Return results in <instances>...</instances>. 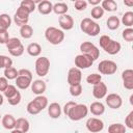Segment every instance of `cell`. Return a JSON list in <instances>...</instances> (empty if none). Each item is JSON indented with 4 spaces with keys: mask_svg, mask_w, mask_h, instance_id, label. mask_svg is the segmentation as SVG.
Listing matches in <instances>:
<instances>
[{
    "mask_svg": "<svg viewBox=\"0 0 133 133\" xmlns=\"http://www.w3.org/2000/svg\"><path fill=\"white\" fill-rule=\"evenodd\" d=\"M50 70V60L46 56H41L35 60V73L38 77H45Z\"/></svg>",
    "mask_w": 133,
    "mask_h": 133,
    "instance_id": "5",
    "label": "cell"
},
{
    "mask_svg": "<svg viewBox=\"0 0 133 133\" xmlns=\"http://www.w3.org/2000/svg\"><path fill=\"white\" fill-rule=\"evenodd\" d=\"M102 81V75L100 74H97V73H92V74H89L87 77H86V82L90 85H96L98 83H100Z\"/></svg>",
    "mask_w": 133,
    "mask_h": 133,
    "instance_id": "35",
    "label": "cell"
},
{
    "mask_svg": "<svg viewBox=\"0 0 133 133\" xmlns=\"http://www.w3.org/2000/svg\"><path fill=\"white\" fill-rule=\"evenodd\" d=\"M26 51H27V53H28L30 56H32V57H37V56H39L41 53H42V47H41V45L37 44V43H31V44H29V45L27 46Z\"/></svg>",
    "mask_w": 133,
    "mask_h": 133,
    "instance_id": "23",
    "label": "cell"
},
{
    "mask_svg": "<svg viewBox=\"0 0 133 133\" xmlns=\"http://www.w3.org/2000/svg\"><path fill=\"white\" fill-rule=\"evenodd\" d=\"M11 18L7 14L0 15V31H6L11 25Z\"/></svg>",
    "mask_w": 133,
    "mask_h": 133,
    "instance_id": "24",
    "label": "cell"
},
{
    "mask_svg": "<svg viewBox=\"0 0 133 133\" xmlns=\"http://www.w3.org/2000/svg\"><path fill=\"white\" fill-rule=\"evenodd\" d=\"M3 102H4V96L0 94V106L3 104Z\"/></svg>",
    "mask_w": 133,
    "mask_h": 133,
    "instance_id": "53",
    "label": "cell"
},
{
    "mask_svg": "<svg viewBox=\"0 0 133 133\" xmlns=\"http://www.w3.org/2000/svg\"><path fill=\"white\" fill-rule=\"evenodd\" d=\"M20 35L25 39L30 38L33 35V28L28 24L20 27Z\"/></svg>",
    "mask_w": 133,
    "mask_h": 133,
    "instance_id": "31",
    "label": "cell"
},
{
    "mask_svg": "<svg viewBox=\"0 0 133 133\" xmlns=\"http://www.w3.org/2000/svg\"><path fill=\"white\" fill-rule=\"evenodd\" d=\"M106 105L111 109H118L123 105V99L118 94H108L105 97Z\"/></svg>",
    "mask_w": 133,
    "mask_h": 133,
    "instance_id": "10",
    "label": "cell"
},
{
    "mask_svg": "<svg viewBox=\"0 0 133 133\" xmlns=\"http://www.w3.org/2000/svg\"><path fill=\"white\" fill-rule=\"evenodd\" d=\"M121 49H122V45L118 42H116L114 39H111L103 50L109 55H115L121 51Z\"/></svg>",
    "mask_w": 133,
    "mask_h": 133,
    "instance_id": "19",
    "label": "cell"
},
{
    "mask_svg": "<svg viewBox=\"0 0 133 133\" xmlns=\"http://www.w3.org/2000/svg\"><path fill=\"white\" fill-rule=\"evenodd\" d=\"M121 25V20L116 16H110L106 21V26L110 30H116Z\"/></svg>",
    "mask_w": 133,
    "mask_h": 133,
    "instance_id": "28",
    "label": "cell"
},
{
    "mask_svg": "<svg viewBox=\"0 0 133 133\" xmlns=\"http://www.w3.org/2000/svg\"><path fill=\"white\" fill-rule=\"evenodd\" d=\"M77 103L76 102H74V101H69V102H66L65 104H64V106L62 107V113L64 114V115H68V113H69V111L71 110V108L73 107V106H75Z\"/></svg>",
    "mask_w": 133,
    "mask_h": 133,
    "instance_id": "47",
    "label": "cell"
},
{
    "mask_svg": "<svg viewBox=\"0 0 133 133\" xmlns=\"http://www.w3.org/2000/svg\"><path fill=\"white\" fill-rule=\"evenodd\" d=\"M26 110L29 114L31 115H36L41 112V109L35 105V103L33 101H30L28 104H27V107H26Z\"/></svg>",
    "mask_w": 133,
    "mask_h": 133,
    "instance_id": "39",
    "label": "cell"
},
{
    "mask_svg": "<svg viewBox=\"0 0 133 133\" xmlns=\"http://www.w3.org/2000/svg\"><path fill=\"white\" fill-rule=\"evenodd\" d=\"M80 29L89 36H97L101 31L100 25L90 18H84L80 22Z\"/></svg>",
    "mask_w": 133,
    "mask_h": 133,
    "instance_id": "2",
    "label": "cell"
},
{
    "mask_svg": "<svg viewBox=\"0 0 133 133\" xmlns=\"http://www.w3.org/2000/svg\"><path fill=\"white\" fill-rule=\"evenodd\" d=\"M90 5H94V6H97V5H100L101 3V0H88V2Z\"/></svg>",
    "mask_w": 133,
    "mask_h": 133,
    "instance_id": "51",
    "label": "cell"
},
{
    "mask_svg": "<svg viewBox=\"0 0 133 133\" xmlns=\"http://www.w3.org/2000/svg\"><path fill=\"white\" fill-rule=\"evenodd\" d=\"M32 79L24 77V76H18L16 79V87L20 89H27L31 85Z\"/></svg>",
    "mask_w": 133,
    "mask_h": 133,
    "instance_id": "22",
    "label": "cell"
},
{
    "mask_svg": "<svg viewBox=\"0 0 133 133\" xmlns=\"http://www.w3.org/2000/svg\"><path fill=\"white\" fill-rule=\"evenodd\" d=\"M8 80L5 77H0V91H4L8 86Z\"/></svg>",
    "mask_w": 133,
    "mask_h": 133,
    "instance_id": "49",
    "label": "cell"
},
{
    "mask_svg": "<svg viewBox=\"0 0 133 133\" xmlns=\"http://www.w3.org/2000/svg\"><path fill=\"white\" fill-rule=\"evenodd\" d=\"M122 36L126 42L131 43L133 41V29L132 28H126L122 32Z\"/></svg>",
    "mask_w": 133,
    "mask_h": 133,
    "instance_id": "41",
    "label": "cell"
},
{
    "mask_svg": "<svg viewBox=\"0 0 133 133\" xmlns=\"http://www.w3.org/2000/svg\"><path fill=\"white\" fill-rule=\"evenodd\" d=\"M32 101H33V102L35 103V105L41 109V111H42V110H44L45 108H47V107H48V105H49L48 98H47L46 96H44V95L36 96Z\"/></svg>",
    "mask_w": 133,
    "mask_h": 133,
    "instance_id": "26",
    "label": "cell"
},
{
    "mask_svg": "<svg viewBox=\"0 0 133 133\" xmlns=\"http://www.w3.org/2000/svg\"><path fill=\"white\" fill-rule=\"evenodd\" d=\"M17 92H18V89H17L16 85H11V84H9V85L7 86V88L3 91V96H4L6 99H9V98L14 97Z\"/></svg>",
    "mask_w": 133,
    "mask_h": 133,
    "instance_id": "40",
    "label": "cell"
},
{
    "mask_svg": "<svg viewBox=\"0 0 133 133\" xmlns=\"http://www.w3.org/2000/svg\"><path fill=\"white\" fill-rule=\"evenodd\" d=\"M75 66L79 70H85V69H88L94 63V60L90 56L88 55H85V54H78L76 57H75Z\"/></svg>",
    "mask_w": 133,
    "mask_h": 133,
    "instance_id": "9",
    "label": "cell"
},
{
    "mask_svg": "<svg viewBox=\"0 0 133 133\" xmlns=\"http://www.w3.org/2000/svg\"><path fill=\"white\" fill-rule=\"evenodd\" d=\"M9 133H22V132H21V131H19V130H17V129H12Z\"/></svg>",
    "mask_w": 133,
    "mask_h": 133,
    "instance_id": "54",
    "label": "cell"
},
{
    "mask_svg": "<svg viewBox=\"0 0 133 133\" xmlns=\"http://www.w3.org/2000/svg\"><path fill=\"white\" fill-rule=\"evenodd\" d=\"M20 45H22V43H21V41L18 37H9L8 41L5 44V46H6V48H7L8 51L9 50H12V49H15L17 47H19Z\"/></svg>",
    "mask_w": 133,
    "mask_h": 133,
    "instance_id": "36",
    "label": "cell"
},
{
    "mask_svg": "<svg viewBox=\"0 0 133 133\" xmlns=\"http://www.w3.org/2000/svg\"><path fill=\"white\" fill-rule=\"evenodd\" d=\"M122 80H123L124 87L128 90H132L133 89V70L127 69V70L123 71Z\"/></svg>",
    "mask_w": 133,
    "mask_h": 133,
    "instance_id": "13",
    "label": "cell"
},
{
    "mask_svg": "<svg viewBox=\"0 0 133 133\" xmlns=\"http://www.w3.org/2000/svg\"><path fill=\"white\" fill-rule=\"evenodd\" d=\"M19 76H24V77L32 79V73L28 69H21V70H19Z\"/></svg>",
    "mask_w": 133,
    "mask_h": 133,
    "instance_id": "50",
    "label": "cell"
},
{
    "mask_svg": "<svg viewBox=\"0 0 133 133\" xmlns=\"http://www.w3.org/2000/svg\"><path fill=\"white\" fill-rule=\"evenodd\" d=\"M21 100H22V96H21L20 91H18V92H17V94H16L14 97H11V98L7 99L8 104H9V105H11V106L19 105V104H20V102H21Z\"/></svg>",
    "mask_w": 133,
    "mask_h": 133,
    "instance_id": "44",
    "label": "cell"
},
{
    "mask_svg": "<svg viewBox=\"0 0 133 133\" xmlns=\"http://www.w3.org/2000/svg\"><path fill=\"white\" fill-rule=\"evenodd\" d=\"M45 38L51 45H59L64 39V32L54 26H49L45 30Z\"/></svg>",
    "mask_w": 133,
    "mask_h": 133,
    "instance_id": "1",
    "label": "cell"
},
{
    "mask_svg": "<svg viewBox=\"0 0 133 133\" xmlns=\"http://www.w3.org/2000/svg\"><path fill=\"white\" fill-rule=\"evenodd\" d=\"M124 4L131 7V6H133V0H131V1H124Z\"/></svg>",
    "mask_w": 133,
    "mask_h": 133,
    "instance_id": "52",
    "label": "cell"
},
{
    "mask_svg": "<svg viewBox=\"0 0 133 133\" xmlns=\"http://www.w3.org/2000/svg\"><path fill=\"white\" fill-rule=\"evenodd\" d=\"M19 76V70H17L14 66L4 69V77L7 80H16L17 77Z\"/></svg>",
    "mask_w": 133,
    "mask_h": 133,
    "instance_id": "32",
    "label": "cell"
},
{
    "mask_svg": "<svg viewBox=\"0 0 133 133\" xmlns=\"http://www.w3.org/2000/svg\"><path fill=\"white\" fill-rule=\"evenodd\" d=\"M110 41H111V38H110V36H109V35H105V34H104V35H101V37H100V39H99L100 47H101L102 49H104Z\"/></svg>",
    "mask_w": 133,
    "mask_h": 133,
    "instance_id": "46",
    "label": "cell"
},
{
    "mask_svg": "<svg viewBox=\"0 0 133 133\" xmlns=\"http://www.w3.org/2000/svg\"><path fill=\"white\" fill-rule=\"evenodd\" d=\"M101 7L104 11H115L117 9V3L114 0H103L101 2Z\"/></svg>",
    "mask_w": 133,
    "mask_h": 133,
    "instance_id": "27",
    "label": "cell"
},
{
    "mask_svg": "<svg viewBox=\"0 0 133 133\" xmlns=\"http://www.w3.org/2000/svg\"><path fill=\"white\" fill-rule=\"evenodd\" d=\"M36 8H37V10L41 15L47 16V15H49L53 11V4L49 0H43V1L37 2Z\"/></svg>",
    "mask_w": 133,
    "mask_h": 133,
    "instance_id": "16",
    "label": "cell"
},
{
    "mask_svg": "<svg viewBox=\"0 0 133 133\" xmlns=\"http://www.w3.org/2000/svg\"><path fill=\"white\" fill-rule=\"evenodd\" d=\"M1 118H2V116H1V113H0V121H1Z\"/></svg>",
    "mask_w": 133,
    "mask_h": 133,
    "instance_id": "55",
    "label": "cell"
},
{
    "mask_svg": "<svg viewBox=\"0 0 133 133\" xmlns=\"http://www.w3.org/2000/svg\"><path fill=\"white\" fill-rule=\"evenodd\" d=\"M85 127L90 133H99L104 129V122L98 117H89L85 123Z\"/></svg>",
    "mask_w": 133,
    "mask_h": 133,
    "instance_id": "7",
    "label": "cell"
},
{
    "mask_svg": "<svg viewBox=\"0 0 133 133\" xmlns=\"http://www.w3.org/2000/svg\"><path fill=\"white\" fill-rule=\"evenodd\" d=\"M15 129L21 131L22 133H27L30 129V124L29 121L25 117H19L16 119V126Z\"/></svg>",
    "mask_w": 133,
    "mask_h": 133,
    "instance_id": "21",
    "label": "cell"
},
{
    "mask_svg": "<svg viewBox=\"0 0 133 133\" xmlns=\"http://www.w3.org/2000/svg\"><path fill=\"white\" fill-rule=\"evenodd\" d=\"M88 111H90V113L95 116H101L105 112V105L99 101L92 102L88 108Z\"/></svg>",
    "mask_w": 133,
    "mask_h": 133,
    "instance_id": "18",
    "label": "cell"
},
{
    "mask_svg": "<svg viewBox=\"0 0 133 133\" xmlns=\"http://www.w3.org/2000/svg\"><path fill=\"white\" fill-rule=\"evenodd\" d=\"M88 114V107L85 104H76L71 108L68 113V117L73 122H78L87 116Z\"/></svg>",
    "mask_w": 133,
    "mask_h": 133,
    "instance_id": "3",
    "label": "cell"
},
{
    "mask_svg": "<svg viewBox=\"0 0 133 133\" xmlns=\"http://www.w3.org/2000/svg\"><path fill=\"white\" fill-rule=\"evenodd\" d=\"M47 108H48V114H49V116L51 118L55 119V118L60 117V115L62 113V108H61V106L58 103L53 102L50 105H48Z\"/></svg>",
    "mask_w": 133,
    "mask_h": 133,
    "instance_id": "17",
    "label": "cell"
},
{
    "mask_svg": "<svg viewBox=\"0 0 133 133\" xmlns=\"http://www.w3.org/2000/svg\"><path fill=\"white\" fill-rule=\"evenodd\" d=\"M126 127L125 125L121 123H114L109 125L108 127V133H126Z\"/></svg>",
    "mask_w": 133,
    "mask_h": 133,
    "instance_id": "30",
    "label": "cell"
},
{
    "mask_svg": "<svg viewBox=\"0 0 133 133\" xmlns=\"http://www.w3.org/2000/svg\"><path fill=\"white\" fill-rule=\"evenodd\" d=\"M12 66V59L6 55H0V69H7Z\"/></svg>",
    "mask_w": 133,
    "mask_h": 133,
    "instance_id": "37",
    "label": "cell"
},
{
    "mask_svg": "<svg viewBox=\"0 0 133 133\" xmlns=\"http://www.w3.org/2000/svg\"><path fill=\"white\" fill-rule=\"evenodd\" d=\"M30 87H31V90H32V92H33L34 95L41 96V95H44V92L46 91V89H47V84H46V82H45L44 80H42V79H36V80H34V81L31 82Z\"/></svg>",
    "mask_w": 133,
    "mask_h": 133,
    "instance_id": "15",
    "label": "cell"
},
{
    "mask_svg": "<svg viewBox=\"0 0 133 133\" xmlns=\"http://www.w3.org/2000/svg\"><path fill=\"white\" fill-rule=\"evenodd\" d=\"M125 127L129 129H133V110L128 113V115L125 118Z\"/></svg>",
    "mask_w": 133,
    "mask_h": 133,
    "instance_id": "45",
    "label": "cell"
},
{
    "mask_svg": "<svg viewBox=\"0 0 133 133\" xmlns=\"http://www.w3.org/2000/svg\"><path fill=\"white\" fill-rule=\"evenodd\" d=\"M107 92H108L107 85L102 81L100 83L94 85V87H92V96L98 100L105 98L107 96Z\"/></svg>",
    "mask_w": 133,
    "mask_h": 133,
    "instance_id": "14",
    "label": "cell"
},
{
    "mask_svg": "<svg viewBox=\"0 0 133 133\" xmlns=\"http://www.w3.org/2000/svg\"><path fill=\"white\" fill-rule=\"evenodd\" d=\"M69 90H70L71 96H73V97H79L82 94V91H83V87H82L81 83L80 84H76V85H70Z\"/></svg>",
    "mask_w": 133,
    "mask_h": 133,
    "instance_id": "38",
    "label": "cell"
},
{
    "mask_svg": "<svg viewBox=\"0 0 133 133\" xmlns=\"http://www.w3.org/2000/svg\"><path fill=\"white\" fill-rule=\"evenodd\" d=\"M24 51H25L24 46H23V45H20L19 47L15 48V49H12V50H9L8 52H9V54H10L11 56H14V57H20V56L23 55Z\"/></svg>",
    "mask_w": 133,
    "mask_h": 133,
    "instance_id": "43",
    "label": "cell"
},
{
    "mask_svg": "<svg viewBox=\"0 0 133 133\" xmlns=\"http://www.w3.org/2000/svg\"><path fill=\"white\" fill-rule=\"evenodd\" d=\"M68 10H69V6L64 2H58V3L53 4V12L58 16L65 15L68 12Z\"/></svg>",
    "mask_w": 133,
    "mask_h": 133,
    "instance_id": "25",
    "label": "cell"
},
{
    "mask_svg": "<svg viewBox=\"0 0 133 133\" xmlns=\"http://www.w3.org/2000/svg\"><path fill=\"white\" fill-rule=\"evenodd\" d=\"M29 15L30 14L27 10H25L24 8L19 6L17 8V11L14 15V22L16 23V25H18L20 27L27 25L28 21H29Z\"/></svg>",
    "mask_w": 133,
    "mask_h": 133,
    "instance_id": "8",
    "label": "cell"
},
{
    "mask_svg": "<svg viewBox=\"0 0 133 133\" xmlns=\"http://www.w3.org/2000/svg\"><path fill=\"white\" fill-rule=\"evenodd\" d=\"M20 7L24 8V9L27 10L29 14H31V12H33V11L35 10L36 4H35V2L32 1V0H23V1H21V3H20Z\"/></svg>",
    "mask_w": 133,
    "mask_h": 133,
    "instance_id": "33",
    "label": "cell"
},
{
    "mask_svg": "<svg viewBox=\"0 0 133 133\" xmlns=\"http://www.w3.org/2000/svg\"><path fill=\"white\" fill-rule=\"evenodd\" d=\"M104 12H105V11H104L103 8L101 7V5H97V6H94V7L91 8L90 16H91V18L95 19V20H100V19L103 18Z\"/></svg>",
    "mask_w": 133,
    "mask_h": 133,
    "instance_id": "34",
    "label": "cell"
},
{
    "mask_svg": "<svg viewBox=\"0 0 133 133\" xmlns=\"http://www.w3.org/2000/svg\"><path fill=\"white\" fill-rule=\"evenodd\" d=\"M9 38V34H8V31H0V44H6V42L8 41Z\"/></svg>",
    "mask_w": 133,
    "mask_h": 133,
    "instance_id": "48",
    "label": "cell"
},
{
    "mask_svg": "<svg viewBox=\"0 0 133 133\" xmlns=\"http://www.w3.org/2000/svg\"><path fill=\"white\" fill-rule=\"evenodd\" d=\"M87 1L85 0H76L74 2V6H75V9L78 10V11H83L86 9L87 7Z\"/></svg>",
    "mask_w": 133,
    "mask_h": 133,
    "instance_id": "42",
    "label": "cell"
},
{
    "mask_svg": "<svg viewBox=\"0 0 133 133\" xmlns=\"http://www.w3.org/2000/svg\"><path fill=\"white\" fill-rule=\"evenodd\" d=\"M98 71L103 75H113L117 71V64L112 60L105 59L98 64Z\"/></svg>",
    "mask_w": 133,
    "mask_h": 133,
    "instance_id": "6",
    "label": "cell"
},
{
    "mask_svg": "<svg viewBox=\"0 0 133 133\" xmlns=\"http://www.w3.org/2000/svg\"><path fill=\"white\" fill-rule=\"evenodd\" d=\"M58 24L61 28V30H71L74 27V19L72 16L65 14L62 16H59L58 18Z\"/></svg>",
    "mask_w": 133,
    "mask_h": 133,
    "instance_id": "12",
    "label": "cell"
},
{
    "mask_svg": "<svg viewBox=\"0 0 133 133\" xmlns=\"http://www.w3.org/2000/svg\"><path fill=\"white\" fill-rule=\"evenodd\" d=\"M121 23L125 25L127 28H131L133 26V12L132 11H126L121 20Z\"/></svg>",
    "mask_w": 133,
    "mask_h": 133,
    "instance_id": "29",
    "label": "cell"
},
{
    "mask_svg": "<svg viewBox=\"0 0 133 133\" xmlns=\"http://www.w3.org/2000/svg\"><path fill=\"white\" fill-rule=\"evenodd\" d=\"M1 124L3 126L4 129L6 130H12L15 129V126H16V118L14 117V115L11 114H4L1 118Z\"/></svg>",
    "mask_w": 133,
    "mask_h": 133,
    "instance_id": "20",
    "label": "cell"
},
{
    "mask_svg": "<svg viewBox=\"0 0 133 133\" xmlns=\"http://www.w3.org/2000/svg\"><path fill=\"white\" fill-rule=\"evenodd\" d=\"M80 51H81V54H85V55H88L92 58V60H97L100 56V50L99 48L92 44L91 42H83L80 44V47H79Z\"/></svg>",
    "mask_w": 133,
    "mask_h": 133,
    "instance_id": "4",
    "label": "cell"
},
{
    "mask_svg": "<svg viewBox=\"0 0 133 133\" xmlns=\"http://www.w3.org/2000/svg\"><path fill=\"white\" fill-rule=\"evenodd\" d=\"M82 80V72L81 70L77 69L76 66H73L68 72V83L69 85H76L80 84Z\"/></svg>",
    "mask_w": 133,
    "mask_h": 133,
    "instance_id": "11",
    "label": "cell"
}]
</instances>
